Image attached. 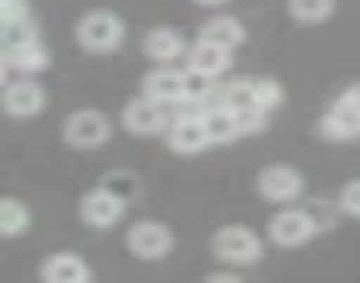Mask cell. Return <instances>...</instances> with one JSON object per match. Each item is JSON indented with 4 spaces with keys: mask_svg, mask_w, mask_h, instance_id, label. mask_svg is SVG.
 I'll return each instance as SVG.
<instances>
[{
    "mask_svg": "<svg viewBox=\"0 0 360 283\" xmlns=\"http://www.w3.org/2000/svg\"><path fill=\"white\" fill-rule=\"evenodd\" d=\"M141 96H148V99H155V103H162V106L184 103V71H173L169 64H159L155 71L145 75Z\"/></svg>",
    "mask_w": 360,
    "mask_h": 283,
    "instance_id": "13",
    "label": "cell"
},
{
    "mask_svg": "<svg viewBox=\"0 0 360 283\" xmlns=\"http://www.w3.org/2000/svg\"><path fill=\"white\" fill-rule=\"evenodd\" d=\"M216 103L226 106V110H251V106H258V103H255V82H251V78H237V82L216 89ZM258 110H262V106H258Z\"/></svg>",
    "mask_w": 360,
    "mask_h": 283,
    "instance_id": "19",
    "label": "cell"
},
{
    "mask_svg": "<svg viewBox=\"0 0 360 283\" xmlns=\"http://www.w3.org/2000/svg\"><path fill=\"white\" fill-rule=\"evenodd\" d=\"M39 276L46 283H89L92 279V269L85 265V258L71 255V251H57L43 262Z\"/></svg>",
    "mask_w": 360,
    "mask_h": 283,
    "instance_id": "14",
    "label": "cell"
},
{
    "mask_svg": "<svg viewBox=\"0 0 360 283\" xmlns=\"http://www.w3.org/2000/svg\"><path fill=\"white\" fill-rule=\"evenodd\" d=\"M39 39V29L32 18H18V22H4L0 25V50H11V46H22V43H32Z\"/></svg>",
    "mask_w": 360,
    "mask_h": 283,
    "instance_id": "23",
    "label": "cell"
},
{
    "mask_svg": "<svg viewBox=\"0 0 360 283\" xmlns=\"http://www.w3.org/2000/svg\"><path fill=\"white\" fill-rule=\"evenodd\" d=\"M205 117V127H209V138H212V146H223V142H233L240 138V124H237V113L226 110V106H205L202 110Z\"/></svg>",
    "mask_w": 360,
    "mask_h": 283,
    "instance_id": "18",
    "label": "cell"
},
{
    "mask_svg": "<svg viewBox=\"0 0 360 283\" xmlns=\"http://www.w3.org/2000/svg\"><path fill=\"white\" fill-rule=\"evenodd\" d=\"M339 209L346 216H360V181H349L342 191H339Z\"/></svg>",
    "mask_w": 360,
    "mask_h": 283,
    "instance_id": "27",
    "label": "cell"
},
{
    "mask_svg": "<svg viewBox=\"0 0 360 283\" xmlns=\"http://www.w3.org/2000/svg\"><path fill=\"white\" fill-rule=\"evenodd\" d=\"M124 22L113 15V11H92V15H85L82 22H78V29H75V36H78V43L85 46V50H92V54H110V50H117L120 43H124Z\"/></svg>",
    "mask_w": 360,
    "mask_h": 283,
    "instance_id": "1",
    "label": "cell"
},
{
    "mask_svg": "<svg viewBox=\"0 0 360 283\" xmlns=\"http://www.w3.org/2000/svg\"><path fill=\"white\" fill-rule=\"evenodd\" d=\"M195 4H205V8H216V4H223V0H195Z\"/></svg>",
    "mask_w": 360,
    "mask_h": 283,
    "instance_id": "30",
    "label": "cell"
},
{
    "mask_svg": "<svg viewBox=\"0 0 360 283\" xmlns=\"http://www.w3.org/2000/svg\"><path fill=\"white\" fill-rule=\"evenodd\" d=\"M145 54L155 64H173L176 57H184V36L176 29H152L145 36Z\"/></svg>",
    "mask_w": 360,
    "mask_h": 283,
    "instance_id": "16",
    "label": "cell"
},
{
    "mask_svg": "<svg viewBox=\"0 0 360 283\" xmlns=\"http://www.w3.org/2000/svg\"><path fill=\"white\" fill-rule=\"evenodd\" d=\"M209 279H212V283H223V279H226V283H237V276H233V272H212Z\"/></svg>",
    "mask_w": 360,
    "mask_h": 283,
    "instance_id": "29",
    "label": "cell"
},
{
    "mask_svg": "<svg viewBox=\"0 0 360 283\" xmlns=\"http://www.w3.org/2000/svg\"><path fill=\"white\" fill-rule=\"evenodd\" d=\"M46 64H50V54L39 39L11 46V50H0V78H4V85L11 82V75H36Z\"/></svg>",
    "mask_w": 360,
    "mask_h": 283,
    "instance_id": "10",
    "label": "cell"
},
{
    "mask_svg": "<svg viewBox=\"0 0 360 283\" xmlns=\"http://www.w3.org/2000/svg\"><path fill=\"white\" fill-rule=\"evenodd\" d=\"M314 234H318V227H314V220H311L307 209H283V213H276L269 220V237L279 248H300Z\"/></svg>",
    "mask_w": 360,
    "mask_h": 283,
    "instance_id": "6",
    "label": "cell"
},
{
    "mask_svg": "<svg viewBox=\"0 0 360 283\" xmlns=\"http://www.w3.org/2000/svg\"><path fill=\"white\" fill-rule=\"evenodd\" d=\"M106 138H110V120L99 110H75L64 124V142L78 153H92L106 146Z\"/></svg>",
    "mask_w": 360,
    "mask_h": 283,
    "instance_id": "2",
    "label": "cell"
},
{
    "mask_svg": "<svg viewBox=\"0 0 360 283\" xmlns=\"http://www.w3.org/2000/svg\"><path fill=\"white\" fill-rule=\"evenodd\" d=\"M307 213H311V220H314V227H318V230H328V227H335L339 206H328V202H311V206H307Z\"/></svg>",
    "mask_w": 360,
    "mask_h": 283,
    "instance_id": "26",
    "label": "cell"
},
{
    "mask_svg": "<svg viewBox=\"0 0 360 283\" xmlns=\"http://www.w3.org/2000/svg\"><path fill=\"white\" fill-rule=\"evenodd\" d=\"M321 134H325V138H335V142L360 134V106H356L353 92L339 96V99L328 106V113L321 117Z\"/></svg>",
    "mask_w": 360,
    "mask_h": 283,
    "instance_id": "12",
    "label": "cell"
},
{
    "mask_svg": "<svg viewBox=\"0 0 360 283\" xmlns=\"http://www.w3.org/2000/svg\"><path fill=\"white\" fill-rule=\"evenodd\" d=\"M18 18H32V4H29V0H0V25H4V22H18Z\"/></svg>",
    "mask_w": 360,
    "mask_h": 283,
    "instance_id": "25",
    "label": "cell"
},
{
    "mask_svg": "<svg viewBox=\"0 0 360 283\" xmlns=\"http://www.w3.org/2000/svg\"><path fill=\"white\" fill-rule=\"evenodd\" d=\"M166 146L180 156H195L202 149L212 146V138H209V127H205V117L202 110H191V113H180L169 127V142Z\"/></svg>",
    "mask_w": 360,
    "mask_h": 283,
    "instance_id": "5",
    "label": "cell"
},
{
    "mask_svg": "<svg viewBox=\"0 0 360 283\" xmlns=\"http://www.w3.org/2000/svg\"><path fill=\"white\" fill-rule=\"evenodd\" d=\"M29 209L18 199H0V237H18L29 230Z\"/></svg>",
    "mask_w": 360,
    "mask_h": 283,
    "instance_id": "21",
    "label": "cell"
},
{
    "mask_svg": "<svg viewBox=\"0 0 360 283\" xmlns=\"http://www.w3.org/2000/svg\"><path fill=\"white\" fill-rule=\"evenodd\" d=\"M212 255L230 265H255L262 262V241L248 227H223L212 237Z\"/></svg>",
    "mask_w": 360,
    "mask_h": 283,
    "instance_id": "3",
    "label": "cell"
},
{
    "mask_svg": "<svg viewBox=\"0 0 360 283\" xmlns=\"http://www.w3.org/2000/svg\"><path fill=\"white\" fill-rule=\"evenodd\" d=\"M127 248L131 255L145 258V262H155L162 255H169L173 248V230L159 220H138L131 230H127Z\"/></svg>",
    "mask_w": 360,
    "mask_h": 283,
    "instance_id": "4",
    "label": "cell"
},
{
    "mask_svg": "<svg viewBox=\"0 0 360 283\" xmlns=\"http://www.w3.org/2000/svg\"><path fill=\"white\" fill-rule=\"evenodd\" d=\"M233 50H226V46H216V43H205V39H198L195 46H191V64L188 68H195V71H202V75H212V78H219L226 68H230V57Z\"/></svg>",
    "mask_w": 360,
    "mask_h": 283,
    "instance_id": "17",
    "label": "cell"
},
{
    "mask_svg": "<svg viewBox=\"0 0 360 283\" xmlns=\"http://www.w3.org/2000/svg\"><path fill=\"white\" fill-rule=\"evenodd\" d=\"M251 82H255V103H258L265 113H272V110L283 103V85L272 82V78H251Z\"/></svg>",
    "mask_w": 360,
    "mask_h": 283,
    "instance_id": "24",
    "label": "cell"
},
{
    "mask_svg": "<svg viewBox=\"0 0 360 283\" xmlns=\"http://www.w3.org/2000/svg\"><path fill=\"white\" fill-rule=\"evenodd\" d=\"M258 191L269 202L290 206V202H297L304 195V177H300V170H293L286 163H276V167H265L258 174Z\"/></svg>",
    "mask_w": 360,
    "mask_h": 283,
    "instance_id": "7",
    "label": "cell"
},
{
    "mask_svg": "<svg viewBox=\"0 0 360 283\" xmlns=\"http://www.w3.org/2000/svg\"><path fill=\"white\" fill-rule=\"evenodd\" d=\"M349 92H353V99H356V106H360V85H356V89H349Z\"/></svg>",
    "mask_w": 360,
    "mask_h": 283,
    "instance_id": "31",
    "label": "cell"
},
{
    "mask_svg": "<svg viewBox=\"0 0 360 283\" xmlns=\"http://www.w3.org/2000/svg\"><path fill=\"white\" fill-rule=\"evenodd\" d=\"M46 106V89L32 78V75H18L8 82L4 89V110L11 117H36Z\"/></svg>",
    "mask_w": 360,
    "mask_h": 283,
    "instance_id": "8",
    "label": "cell"
},
{
    "mask_svg": "<svg viewBox=\"0 0 360 283\" xmlns=\"http://www.w3.org/2000/svg\"><path fill=\"white\" fill-rule=\"evenodd\" d=\"M286 8H290V15H293L297 22H304V25H318V22L332 18L335 0H286Z\"/></svg>",
    "mask_w": 360,
    "mask_h": 283,
    "instance_id": "22",
    "label": "cell"
},
{
    "mask_svg": "<svg viewBox=\"0 0 360 283\" xmlns=\"http://www.w3.org/2000/svg\"><path fill=\"white\" fill-rule=\"evenodd\" d=\"M198 39L216 43V46H226V50H237V46L248 39V32H244V25H240L237 18H230V15H216V18H209V22L202 25Z\"/></svg>",
    "mask_w": 360,
    "mask_h": 283,
    "instance_id": "15",
    "label": "cell"
},
{
    "mask_svg": "<svg viewBox=\"0 0 360 283\" xmlns=\"http://www.w3.org/2000/svg\"><path fill=\"white\" fill-rule=\"evenodd\" d=\"M209 99H216V78H212V75H202V71H195V68H188V71H184V103L205 110Z\"/></svg>",
    "mask_w": 360,
    "mask_h": 283,
    "instance_id": "20",
    "label": "cell"
},
{
    "mask_svg": "<svg viewBox=\"0 0 360 283\" xmlns=\"http://www.w3.org/2000/svg\"><path fill=\"white\" fill-rule=\"evenodd\" d=\"M166 124H169V106H162L148 96H138L124 106V127L131 134H159Z\"/></svg>",
    "mask_w": 360,
    "mask_h": 283,
    "instance_id": "11",
    "label": "cell"
},
{
    "mask_svg": "<svg viewBox=\"0 0 360 283\" xmlns=\"http://www.w3.org/2000/svg\"><path fill=\"white\" fill-rule=\"evenodd\" d=\"M124 209H127V202L103 184V188H96V191H89V195L82 199V209H78V213H82V220H85L89 227L110 230L113 223H120Z\"/></svg>",
    "mask_w": 360,
    "mask_h": 283,
    "instance_id": "9",
    "label": "cell"
},
{
    "mask_svg": "<svg viewBox=\"0 0 360 283\" xmlns=\"http://www.w3.org/2000/svg\"><path fill=\"white\" fill-rule=\"evenodd\" d=\"M106 188H110V191H117V195L127 202V199L134 195V188H138V184H134V177H124V174H120V177H110V181H106Z\"/></svg>",
    "mask_w": 360,
    "mask_h": 283,
    "instance_id": "28",
    "label": "cell"
}]
</instances>
